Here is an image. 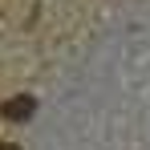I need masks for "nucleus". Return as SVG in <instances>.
Instances as JSON below:
<instances>
[{
    "label": "nucleus",
    "instance_id": "1",
    "mask_svg": "<svg viewBox=\"0 0 150 150\" xmlns=\"http://www.w3.org/2000/svg\"><path fill=\"white\" fill-rule=\"evenodd\" d=\"M33 105H37V101L28 98V93H21V98H8V101H4V105H0V114H4V118H12V122H25L28 114H33Z\"/></svg>",
    "mask_w": 150,
    "mask_h": 150
},
{
    "label": "nucleus",
    "instance_id": "2",
    "mask_svg": "<svg viewBox=\"0 0 150 150\" xmlns=\"http://www.w3.org/2000/svg\"><path fill=\"white\" fill-rule=\"evenodd\" d=\"M0 150H16V146H12V142H0Z\"/></svg>",
    "mask_w": 150,
    "mask_h": 150
}]
</instances>
